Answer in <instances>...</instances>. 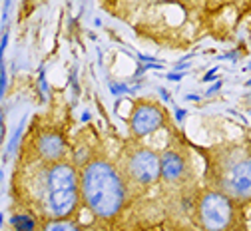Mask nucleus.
<instances>
[{
    "instance_id": "obj_1",
    "label": "nucleus",
    "mask_w": 251,
    "mask_h": 231,
    "mask_svg": "<svg viewBox=\"0 0 251 231\" xmlns=\"http://www.w3.org/2000/svg\"><path fill=\"white\" fill-rule=\"evenodd\" d=\"M209 187L226 191L235 204L251 202V146L224 144L205 152Z\"/></svg>"
},
{
    "instance_id": "obj_2",
    "label": "nucleus",
    "mask_w": 251,
    "mask_h": 231,
    "mask_svg": "<svg viewBox=\"0 0 251 231\" xmlns=\"http://www.w3.org/2000/svg\"><path fill=\"white\" fill-rule=\"evenodd\" d=\"M82 200L86 207L98 219H114L122 213L126 205V180L120 170L108 159L88 161L82 174Z\"/></svg>"
},
{
    "instance_id": "obj_3",
    "label": "nucleus",
    "mask_w": 251,
    "mask_h": 231,
    "mask_svg": "<svg viewBox=\"0 0 251 231\" xmlns=\"http://www.w3.org/2000/svg\"><path fill=\"white\" fill-rule=\"evenodd\" d=\"M82 197L80 176L74 163H46L40 183V204L48 219H70Z\"/></svg>"
},
{
    "instance_id": "obj_4",
    "label": "nucleus",
    "mask_w": 251,
    "mask_h": 231,
    "mask_svg": "<svg viewBox=\"0 0 251 231\" xmlns=\"http://www.w3.org/2000/svg\"><path fill=\"white\" fill-rule=\"evenodd\" d=\"M198 223L207 231H222L233 225L235 219V202L226 193L215 187L205 189L196 205Z\"/></svg>"
},
{
    "instance_id": "obj_5",
    "label": "nucleus",
    "mask_w": 251,
    "mask_h": 231,
    "mask_svg": "<svg viewBox=\"0 0 251 231\" xmlns=\"http://www.w3.org/2000/svg\"><path fill=\"white\" fill-rule=\"evenodd\" d=\"M126 176L140 187H151L162 180V155L150 148H140L126 161Z\"/></svg>"
},
{
    "instance_id": "obj_6",
    "label": "nucleus",
    "mask_w": 251,
    "mask_h": 231,
    "mask_svg": "<svg viewBox=\"0 0 251 231\" xmlns=\"http://www.w3.org/2000/svg\"><path fill=\"white\" fill-rule=\"evenodd\" d=\"M164 112L150 102H138L130 114V129L136 138L151 136L164 126Z\"/></svg>"
},
{
    "instance_id": "obj_7",
    "label": "nucleus",
    "mask_w": 251,
    "mask_h": 231,
    "mask_svg": "<svg viewBox=\"0 0 251 231\" xmlns=\"http://www.w3.org/2000/svg\"><path fill=\"white\" fill-rule=\"evenodd\" d=\"M190 174V161L185 154L177 150H168L162 155V180L168 183H181Z\"/></svg>"
},
{
    "instance_id": "obj_8",
    "label": "nucleus",
    "mask_w": 251,
    "mask_h": 231,
    "mask_svg": "<svg viewBox=\"0 0 251 231\" xmlns=\"http://www.w3.org/2000/svg\"><path fill=\"white\" fill-rule=\"evenodd\" d=\"M36 150H38V157L44 161V163H56V161H62L64 155L68 154V146H66V140L62 138L56 131H46L42 134L36 142Z\"/></svg>"
}]
</instances>
